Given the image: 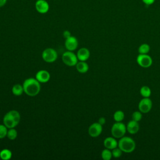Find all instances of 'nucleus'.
<instances>
[{
    "label": "nucleus",
    "instance_id": "nucleus-1",
    "mask_svg": "<svg viewBox=\"0 0 160 160\" xmlns=\"http://www.w3.org/2000/svg\"><path fill=\"white\" fill-rule=\"evenodd\" d=\"M24 92L29 96H36L41 90L40 82L36 79L29 78L26 79L22 84Z\"/></svg>",
    "mask_w": 160,
    "mask_h": 160
},
{
    "label": "nucleus",
    "instance_id": "nucleus-2",
    "mask_svg": "<svg viewBox=\"0 0 160 160\" xmlns=\"http://www.w3.org/2000/svg\"><path fill=\"white\" fill-rule=\"evenodd\" d=\"M20 119L19 112L16 110H11L4 115L3 123L8 129L14 128L19 124Z\"/></svg>",
    "mask_w": 160,
    "mask_h": 160
},
{
    "label": "nucleus",
    "instance_id": "nucleus-3",
    "mask_svg": "<svg viewBox=\"0 0 160 160\" xmlns=\"http://www.w3.org/2000/svg\"><path fill=\"white\" fill-rule=\"evenodd\" d=\"M118 147L122 152L130 153L135 150L136 142L132 138L128 136H123L119 140Z\"/></svg>",
    "mask_w": 160,
    "mask_h": 160
},
{
    "label": "nucleus",
    "instance_id": "nucleus-4",
    "mask_svg": "<svg viewBox=\"0 0 160 160\" xmlns=\"http://www.w3.org/2000/svg\"><path fill=\"white\" fill-rule=\"evenodd\" d=\"M126 131V126L122 122H116L112 124L111 129L112 136L118 139L124 136Z\"/></svg>",
    "mask_w": 160,
    "mask_h": 160
},
{
    "label": "nucleus",
    "instance_id": "nucleus-5",
    "mask_svg": "<svg viewBox=\"0 0 160 160\" xmlns=\"http://www.w3.org/2000/svg\"><path fill=\"white\" fill-rule=\"evenodd\" d=\"M62 62L68 66H76L78 63V57L72 51H68L63 53L62 56Z\"/></svg>",
    "mask_w": 160,
    "mask_h": 160
},
{
    "label": "nucleus",
    "instance_id": "nucleus-6",
    "mask_svg": "<svg viewBox=\"0 0 160 160\" xmlns=\"http://www.w3.org/2000/svg\"><path fill=\"white\" fill-rule=\"evenodd\" d=\"M42 58L46 62H53L58 58V53L56 51L52 48H46L42 51Z\"/></svg>",
    "mask_w": 160,
    "mask_h": 160
},
{
    "label": "nucleus",
    "instance_id": "nucleus-7",
    "mask_svg": "<svg viewBox=\"0 0 160 160\" xmlns=\"http://www.w3.org/2000/svg\"><path fill=\"white\" fill-rule=\"evenodd\" d=\"M137 63L142 68H148L152 64V58L148 54H139L136 58Z\"/></svg>",
    "mask_w": 160,
    "mask_h": 160
},
{
    "label": "nucleus",
    "instance_id": "nucleus-8",
    "mask_svg": "<svg viewBox=\"0 0 160 160\" xmlns=\"http://www.w3.org/2000/svg\"><path fill=\"white\" fill-rule=\"evenodd\" d=\"M152 107V102L149 98H143L138 104V109L142 113L149 112Z\"/></svg>",
    "mask_w": 160,
    "mask_h": 160
},
{
    "label": "nucleus",
    "instance_id": "nucleus-9",
    "mask_svg": "<svg viewBox=\"0 0 160 160\" xmlns=\"http://www.w3.org/2000/svg\"><path fill=\"white\" fill-rule=\"evenodd\" d=\"M102 131V125L98 122H94L90 125L88 129V133L91 137H98Z\"/></svg>",
    "mask_w": 160,
    "mask_h": 160
},
{
    "label": "nucleus",
    "instance_id": "nucleus-10",
    "mask_svg": "<svg viewBox=\"0 0 160 160\" xmlns=\"http://www.w3.org/2000/svg\"><path fill=\"white\" fill-rule=\"evenodd\" d=\"M35 9L40 14H46L49 10V4L46 0H37L35 2Z\"/></svg>",
    "mask_w": 160,
    "mask_h": 160
},
{
    "label": "nucleus",
    "instance_id": "nucleus-11",
    "mask_svg": "<svg viewBox=\"0 0 160 160\" xmlns=\"http://www.w3.org/2000/svg\"><path fill=\"white\" fill-rule=\"evenodd\" d=\"M64 44L68 51H73L76 50L78 46V41L76 37L71 36V37L66 39Z\"/></svg>",
    "mask_w": 160,
    "mask_h": 160
},
{
    "label": "nucleus",
    "instance_id": "nucleus-12",
    "mask_svg": "<svg viewBox=\"0 0 160 160\" xmlns=\"http://www.w3.org/2000/svg\"><path fill=\"white\" fill-rule=\"evenodd\" d=\"M36 79L42 83H46L50 79V74L46 70H40L36 74Z\"/></svg>",
    "mask_w": 160,
    "mask_h": 160
},
{
    "label": "nucleus",
    "instance_id": "nucleus-13",
    "mask_svg": "<svg viewBox=\"0 0 160 160\" xmlns=\"http://www.w3.org/2000/svg\"><path fill=\"white\" fill-rule=\"evenodd\" d=\"M127 131L131 134H136L139 130V122L131 120L129 121L126 125Z\"/></svg>",
    "mask_w": 160,
    "mask_h": 160
},
{
    "label": "nucleus",
    "instance_id": "nucleus-14",
    "mask_svg": "<svg viewBox=\"0 0 160 160\" xmlns=\"http://www.w3.org/2000/svg\"><path fill=\"white\" fill-rule=\"evenodd\" d=\"M104 146L106 148L112 150L118 146V142L116 141V138L112 137L106 138L103 142Z\"/></svg>",
    "mask_w": 160,
    "mask_h": 160
},
{
    "label": "nucleus",
    "instance_id": "nucleus-15",
    "mask_svg": "<svg viewBox=\"0 0 160 160\" xmlns=\"http://www.w3.org/2000/svg\"><path fill=\"white\" fill-rule=\"evenodd\" d=\"M77 57L79 61H86L90 56L89 50L86 48H82L79 49L77 52Z\"/></svg>",
    "mask_w": 160,
    "mask_h": 160
},
{
    "label": "nucleus",
    "instance_id": "nucleus-16",
    "mask_svg": "<svg viewBox=\"0 0 160 160\" xmlns=\"http://www.w3.org/2000/svg\"><path fill=\"white\" fill-rule=\"evenodd\" d=\"M76 68L77 71L80 73H86L89 70V66L86 61H81L78 62L76 65Z\"/></svg>",
    "mask_w": 160,
    "mask_h": 160
},
{
    "label": "nucleus",
    "instance_id": "nucleus-17",
    "mask_svg": "<svg viewBox=\"0 0 160 160\" xmlns=\"http://www.w3.org/2000/svg\"><path fill=\"white\" fill-rule=\"evenodd\" d=\"M24 92L23 86L19 84H14L12 88V92L14 95L19 96H21Z\"/></svg>",
    "mask_w": 160,
    "mask_h": 160
},
{
    "label": "nucleus",
    "instance_id": "nucleus-18",
    "mask_svg": "<svg viewBox=\"0 0 160 160\" xmlns=\"http://www.w3.org/2000/svg\"><path fill=\"white\" fill-rule=\"evenodd\" d=\"M12 157V152L8 149H4L0 152V158L3 160L10 159Z\"/></svg>",
    "mask_w": 160,
    "mask_h": 160
},
{
    "label": "nucleus",
    "instance_id": "nucleus-19",
    "mask_svg": "<svg viewBox=\"0 0 160 160\" xmlns=\"http://www.w3.org/2000/svg\"><path fill=\"white\" fill-rule=\"evenodd\" d=\"M124 112L121 110H118L115 111L113 114V118L116 122H122L124 119Z\"/></svg>",
    "mask_w": 160,
    "mask_h": 160
},
{
    "label": "nucleus",
    "instance_id": "nucleus-20",
    "mask_svg": "<svg viewBox=\"0 0 160 160\" xmlns=\"http://www.w3.org/2000/svg\"><path fill=\"white\" fill-rule=\"evenodd\" d=\"M140 94L143 98H149L151 94V90L148 86H143L140 89Z\"/></svg>",
    "mask_w": 160,
    "mask_h": 160
},
{
    "label": "nucleus",
    "instance_id": "nucleus-21",
    "mask_svg": "<svg viewBox=\"0 0 160 160\" xmlns=\"http://www.w3.org/2000/svg\"><path fill=\"white\" fill-rule=\"evenodd\" d=\"M112 157V151L109 149H104L101 152V158L104 160H110Z\"/></svg>",
    "mask_w": 160,
    "mask_h": 160
},
{
    "label": "nucleus",
    "instance_id": "nucleus-22",
    "mask_svg": "<svg viewBox=\"0 0 160 160\" xmlns=\"http://www.w3.org/2000/svg\"><path fill=\"white\" fill-rule=\"evenodd\" d=\"M150 51V46L148 44L144 43L139 46L138 48L139 54H148Z\"/></svg>",
    "mask_w": 160,
    "mask_h": 160
},
{
    "label": "nucleus",
    "instance_id": "nucleus-23",
    "mask_svg": "<svg viewBox=\"0 0 160 160\" xmlns=\"http://www.w3.org/2000/svg\"><path fill=\"white\" fill-rule=\"evenodd\" d=\"M6 136L10 140H14L18 136V132L14 129V128H10L8 130Z\"/></svg>",
    "mask_w": 160,
    "mask_h": 160
},
{
    "label": "nucleus",
    "instance_id": "nucleus-24",
    "mask_svg": "<svg viewBox=\"0 0 160 160\" xmlns=\"http://www.w3.org/2000/svg\"><path fill=\"white\" fill-rule=\"evenodd\" d=\"M142 118V112L139 111H134L132 114V119L136 121H140L141 120Z\"/></svg>",
    "mask_w": 160,
    "mask_h": 160
},
{
    "label": "nucleus",
    "instance_id": "nucleus-25",
    "mask_svg": "<svg viewBox=\"0 0 160 160\" xmlns=\"http://www.w3.org/2000/svg\"><path fill=\"white\" fill-rule=\"evenodd\" d=\"M8 129L4 124H0V139H2L7 136Z\"/></svg>",
    "mask_w": 160,
    "mask_h": 160
},
{
    "label": "nucleus",
    "instance_id": "nucleus-26",
    "mask_svg": "<svg viewBox=\"0 0 160 160\" xmlns=\"http://www.w3.org/2000/svg\"><path fill=\"white\" fill-rule=\"evenodd\" d=\"M122 151L118 147L112 149V157H114L115 158H118L121 157L122 155Z\"/></svg>",
    "mask_w": 160,
    "mask_h": 160
},
{
    "label": "nucleus",
    "instance_id": "nucleus-27",
    "mask_svg": "<svg viewBox=\"0 0 160 160\" xmlns=\"http://www.w3.org/2000/svg\"><path fill=\"white\" fill-rule=\"evenodd\" d=\"M63 36H64V38L65 39H67V38H69V37L71 36V32H70L69 31L66 30V31H64L63 32Z\"/></svg>",
    "mask_w": 160,
    "mask_h": 160
},
{
    "label": "nucleus",
    "instance_id": "nucleus-28",
    "mask_svg": "<svg viewBox=\"0 0 160 160\" xmlns=\"http://www.w3.org/2000/svg\"><path fill=\"white\" fill-rule=\"evenodd\" d=\"M142 1L146 5H151L154 2L155 0H142Z\"/></svg>",
    "mask_w": 160,
    "mask_h": 160
},
{
    "label": "nucleus",
    "instance_id": "nucleus-29",
    "mask_svg": "<svg viewBox=\"0 0 160 160\" xmlns=\"http://www.w3.org/2000/svg\"><path fill=\"white\" fill-rule=\"evenodd\" d=\"M98 122L99 124H101V125H104L106 123V119L104 117H101L99 119H98Z\"/></svg>",
    "mask_w": 160,
    "mask_h": 160
},
{
    "label": "nucleus",
    "instance_id": "nucleus-30",
    "mask_svg": "<svg viewBox=\"0 0 160 160\" xmlns=\"http://www.w3.org/2000/svg\"><path fill=\"white\" fill-rule=\"evenodd\" d=\"M7 2V0H0V8L4 6Z\"/></svg>",
    "mask_w": 160,
    "mask_h": 160
}]
</instances>
